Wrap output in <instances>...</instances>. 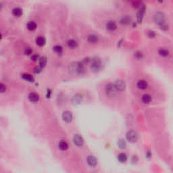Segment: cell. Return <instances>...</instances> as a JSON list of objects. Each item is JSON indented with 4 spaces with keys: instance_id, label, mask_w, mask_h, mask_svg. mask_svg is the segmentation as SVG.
Masks as SVG:
<instances>
[{
    "instance_id": "cell-5",
    "label": "cell",
    "mask_w": 173,
    "mask_h": 173,
    "mask_svg": "<svg viewBox=\"0 0 173 173\" xmlns=\"http://www.w3.org/2000/svg\"><path fill=\"white\" fill-rule=\"evenodd\" d=\"M145 11H146V7L145 5H142L140 8L139 10L137 13V22L139 24L141 23L142 22L145 14Z\"/></svg>"
},
{
    "instance_id": "cell-2",
    "label": "cell",
    "mask_w": 173,
    "mask_h": 173,
    "mask_svg": "<svg viewBox=\"0 0 173 173\" xmlns=\"http://www.w3.org/2000/svg\"><path fill=\"white\" fill-rule=\"evenodd\" d=\"M69 71L74 74H82L85 72L83 64L81 62H73L69 66Z\"/></svg>"
},
{
    "instance_id": "cell-34",
    "label": "cell",
    "mask_w": 173,
    "mask_h": 173,
    "mask_svg": "<svg viewBox=\"0 0 173 173\" xmlns=\"http://www.w3.org/2000/svg\"><path fill=\"white\" fill-rule=\"evenodd\" d=\"M5 90H6V87L5 85L3 83H0V93L5 92Z\"/></svg>"
},
{
    "instance_id": "cell-28",
    "label": "cell",
    "mask_w": 173,
    "mask_h": 173,
    "mask_svg": "<svg viewBox=\"0 0 173 173\" xmlns=\"http://www.w3.org/2000/svg\"><path fill=\"white\" fill-rule=\"evenodd\" d=\"M81 100V97L79 95H76L72 99V102L74 104H79Z\"/></svg>"
},
{
    "instance_id": "cell-14",
    "label": "cell",
    "mask_w": 173,
    "mask_h": 173,
    "mask_svg": "<svg viewBox=\"0 0 173 173\" xmlns=\"http://www.w3.org/2000/svg\"><path fill=\"white\" fill-rule=\"evenodd\" d=\"M12 13L14 16L16 17V18H20V16H22V14H23V11H22V10L20 8L16 7V8H14L12 10Z\"/></svg>"
},
{
    "instance_id": "cell-16",
    "label": "cell",
    "mask_w": 173,
    "mask_h": 173,
    "mask_svg": "<svg viewBox=\"0 0 173 173\" xmlns=\"http://www.w3.org/2000/svg\"><path fill=\"white\" fill-rule=\"evenodd\" d=\"M137 87L141 90H145L148 88V82L145 80H139L137 83Z\"/></svg>"
},
{
    "instance_id": "cell-3",
    "label": "cell",
    "mask_w": 173,
    "mask_h": 173,
    "mask_svg": "<svg viewBox=\"0 0 173 173\" xmlns=\"http://www.w3.org/2000/svg\"><path fill=\"white\" fill-rule=\"evenodd\" d=\"M91 69L93 72H97L101 68V61L99 57H94L91 60Z\"/></svg>"
},
{
    "instance_id": "cell-20",
    "label": "cell",
    "mask_w": 173,
    "mask_h": 173,
    "mask_svg": "<svg viewBox=\"0 0 173 173\" xmlns=\"http://www.w3.org/2000/svg\"><path fill=\"white\" fill-rule=\"evenodd\" d=\"M59 149L62 151H66L68 149V144L65 141H61L59 143Z\"/></svg>"
},
{
    "instance_id": "cell-35",
    "label": "cell",
    "mask_w": 173,
    "mask_h": 173,
    "mask_svg": "<svg viewBox=\"0 0 173 173\" xmlns=\"http://www.w3.org/2000/svg\"><path fill=\"white\" fill-rule=\"evenodd\" d=\"M41 71H42V69L39 66H38L37 67H36L34 69V72L36 73V74H39V73H40V72H41Z\"/></svg>"
},
{
    "instance_id": "cell-31",
    "label": "cell",
    "mask_w": 173,
    "mask_h": 173,
    "mask_svg": "<svg viewBox=\"0 0 173 173\" xmlns=\"http://www.w3.org/2000/svg\"><path fill=\"white\" fill-rule=\"evenodd\" d=\"M39 58H40V57H39V55L37 54H33V56H31V60H32L33 61H34V62L38 61L39 60Z\"/></svg>"
},
{
    "instance_id": "cell-32",
    "label": "cell",
    "mask_w": 173,
    "mask_h": 173,
    "mask_svg": "<svg viewBox=\"0 0 173 173\" xmlns=\"http://www.w3.org/2000/svg\"><path fill=\"white\" fill-rule=\"evenodd\" d=\"M148 36L149 38L152 39V38L156 37V33H155V32L154 31H153V30H150V31H148Z\"/></svg>"
},
{
    "instance_id": "cell-8",
    "label": "cell",
    "mask_w": 173,
    "mask_h": 173,
    "mask_svg": "<svg viewBox=\"0 0 173 173\" xmlns=\"http://www.w3.org/2000/svg\"><path fill=\"white\" fill-rule=\"evenodd\" d=\"M114 86L116 90L120 91H124L125 88H126V84H125L124 81H123V80H118V81H116L115 82Z\"/></svg>"
},
{
    "instance_id": "cell-22",
    "label": "cell",
    "mask_w": 173,
    "mask_h": 173,
    "mask_svg": "<svg viewBox=\"0 0 173 173\" xmlns=\"http://www.w3.org/2000/svg\"><path fill=\"white\" fill-rule=\"evenodd\" d=\"M47 64V58L46 57H41L39 60V66L41 69L46 67Z\"/></svg>"
},
{
    "instance_id": "cell-36",
    "label": "cell",
    "mask_w": 173,
    "mask_h": 173,
    "mask_svg": "<svg viewBox=\"0 0 173 173\" xmlns=\"http://www.w3.org/2000/svg\"><path fill=\"white\" fill-rule=\"evenodd\" d=\"M147 157H148V158H150V157H151V153H150V151H148V153H147Z\"/></svg>"
},
{
    "instance_id": "cell-24",
    "label": "cell",
    "mask_w": 173,
    "mask_h": 173,
    "mask_svg": "<svg viewBox=\"0 0 173 173\" xmlns=\"http://www.w3.org/2000/svg\"><path fill=\"white\" fill-rule=\"evenodd\" d=\"M118 161L120 162L121 163H124L127 160V156L125 153H121L118 156Z\"/></svg>"
},
{
    "instance_id": "cell-13",
    "label": "cell",
    "mask_w": 173,
    "mask_h": 173,
    "mask_svg": "<svg viewBox=\"0 0 173 173\" xmlns=\"http://www.w3.org/2000/svg\"><path fill=\"white\" fill-rule=\"evenodd\" d=\"M87 164L90 166L91 167H95L97 165L98 163V161H97V159L95 158V157L93 156H89L87 157Z\"/></svg>"
},
{
    "instance_id": "cell-6",
    "label": "cell",
    "mask_w": 173,
    "mask_h": 173,
    "mask_svg": "<svg viewBox=\"0 0 173 173\" xmlns=\"http://www.w3.org/2000/svg\"><path fill=\"white\" fill-rule=\"evenodd\" d=\"M126 139L131 143L136 142L138 139V134L136 131H130L126 134Z\"/></svg>"
},
{
    "instance_id": "cell-10",
    "label": "cell",
    "mask_w": 173,
    "mask_h": 173,
    "mask_svg": "<svg viewBox=\"0 0 173 173\" xmlns=\"http://www.w3.org/2000/svg\"><path fill=\"white\" fill-rule=\"evenodd\" d=\"M120 22L123 25H129L132 22V18L129 15L123 16L120 20Z\"/></svg>"
},
{
    "instance_id": "cell-23",
    "label": "cell",
    "mask_w": 173,
    "mask_h": 173,
    "mask_svg": "<svg viewBox=\"0 0 173 173\" xmlns=\"http://www.w3.org/2000/svg\"><path fill=\"white\" fill-rule=\"evenodd\" d=\"M158 54L160 56H162V57H167V56H169V51L166 48H160L159 50H158Z\"/></svg>"
},
{
    "instance_id": "cell-19",
    "label": "cell",
    "mask_w": 173,
    "mask_h": 173,
    "mask_svg": "<svg viewBox=\"0 0 173 173\" xmlns=\"http://www.w3.org/2000/svg\"><path fill=\"white\" fill-rule=\"evenodd\" d=\"M37 24L34 22V21H29V22L27 24V28L29 29V30H30V31L35 30L37 29Z\"/></svg>"
},
{
    "instance_id": "cell-1",
    "label": "cell",
    "mask_w": 173,
    "mask_h": 173,
    "mask_svg": "<svg viewBox=\"0 0 173 173\" xmlns=\"http://www.w3.org/2000/svg\"><path fill=\"white\" fill-rule=\"evenodd\" d=\"M153 21L160 27L162 30H167L168 29V25L166 22V16L163 12H156L153 16Z\"/></svg>"
},
{
    "instance_id": "cell-38",
    "label": "cell",
    "mask_w": 173,
    "mask_h": 173,
    "mask_svg": "<svg viewBox=\"0 0 173 173\" xmlns=\"http://www.w3.org/2000/svg\"><path fill=\"white\" fill-rule=\"evenodd\" d=\"M2 8H3V5H2V4L1 3H0V10H2Z\"/></svg>"
},
{
    "instance_id": "cell-21",
    "label": "cell",
    "mask_w": 173,
    "mask_h": 173,
    "mask_svg": "<svg viewBox=\"0 0 173 173\" xmlns=\"http://www.w3.org/2000/svg\"><path fill=\"white\" fill-rule=\"evenodd\" d=\"M141 100H142V102L145 104H150L151 101V95L148 94H145L142 96V98H141Z\"/></svg>"
},
{
    "instance_id": "cell-27",
    "label": "cell",
    "mask_w": 173,
    "mask_h": 173,
    "mask_svg": "<svg viewBox=\"0 0 173 173\" xmlns=\"http://www.w3.org/2000/svg\"><path fill=\"white\" fill-rule=\"evenodd\" d=\"M134 58L138 60H141V59L143 58V53L141 52H140V51H137V52H136L134 53Z\"/></svg>"
},
{
    "instance_id": "cell-7",
    "label": "cell",
    "mask_w": 173,
    "mask_h": 173,
    "mask_svg": "<svg viewBox=\"0 0 173 173\" xmlns=\"http://www.w3.org/2000/svg\"><path fill=\"white\" fill-rule=\"evenodd\" d=\"M106 27L107 30H109V31H111V32H113V31H115L116 29H117V24H116V22L114 21V20H109V21L106 22Z\"/></svg>"
},
{
    "instance_id": "cell-26",
    "label": "cell",
    "mask_w": 173,
    "mask_h": 173,
    "mask_svg": "<svg viewBox=\"0 0 173 173\" xmlns=\"http://www.w3.org/2000/svg\"><path fill=\"white\" fill-rule=\"evenodd\" d=\"M53 50H54V52L57 53V54H62V52H63V47H62L61 46L56 45V46H54V47H53Z\"/></svg>"
},
{
    "instance_id": "cell-25",
    "label": "cell",
    "mask_w": 173,
    "mask_h": 173,
    "mask_svg": "<svg viewBox=\"0 0 173 173\" xmlns=\"http://www.w3.org/2000/svg\"><path fill=\"white\" fill-rule=\"evenodd\" d=\"M21 76L24 80H25L26 81H28V82H33L34 81V78L33 77V76L29 74H22Z\"/></svg>"
},
{
    "instance_id": "cell-33",
    "label": "cell",
    "mask_w": 173,
    "mask_h": 173,
    "mask_svg": "<svg viewBox=\"0 0 173 173\" xmlns=\"http://www.w3.org/2000/svg\"><path fill=\"white\" fill-rule=\"evenodd\" d=\"M91 59L90 58V57H85V58H84L83 60H82V64H88L89 63L91 62Z\"/></svg>"
},
{
    "instance_id": "cell-18",
    "label": "cell",
    "mask_w": 173,
    "mask_h": 173,
    "mask_svg": "<svg viewBox=\"0 0 173 173\" xmlns=\"http://www.w3.org/2000/svg\"><path fill=\"white\" fill-rule=\"evenodd\" d=\"M67 46L71 49H75L78 47V43L74 39H69L67 41Z\"/></svg>"
},
{
    "instance_id": "cell-17",
    "label": "cell",
    "mask_w": 173,
    "mask_h": 173,
    "mask_svg": "<svg viewBox=\"0 0 173 173\" xmlns=\"http://www.w3.org/2000/svg\"><path fill=\"white\" fill-rule=\"evenodd\" d=\"M46 43V40L45 39V37H42V36H39V37H37V39H36V44L38 46L42 47V46H45Z\"/></svg>"
},
{
    "instance_id": "cell-15",
    "label": "cell",
    "mask_w": 173,
    "mask_h": 173,
    "mask_svg": "<svg viewBox=\"0 0 173 173\" xmlns=\"http://www.w3.org/2000/svg\"><path fill=\"white\" fill-rule=\"evenodd\" d=\"M28 98H29V101L32 103H36L39 100V96L35 93H30L29 95Z\"/></svg>"
},
{
    "instance_id": "cell-9",
    "label": "cell",
    "mask_w": 173,
    "mask_h": 173,
    "mask_svg": "<svg viewBox=\"0 0 173 173\" xmlns=\"http://www.w3.org/2000/svg\"><path fill=\"white\" fill-rule=\"evenodd\" d=\"M73 142L74 145L77 147L82 146V145L84 143V141L82 137H81L79 134H75L73 137Z\"/></svg>"
},
{
    "instance_id": "cell-4",
    "label": "cell",
    "mask_w": 173,
    "mask_h": 173,
    "mask_svg": "<svg viewBox=\"0 0 173 173\" xmlns=\"http://www.w3.org/2000/svg\"><path fill=\"white\" fill-rule=\"evenodd\" d=\"M116 91H117V90L115 88L114 85L112 84V83H109L106 86V94L110 98H112V97L115 96V95L116 94Z\"/></svg>"
},
{
    "instance_id": "cell-12",
    "label": "cell",
    "mask_w": 173,
    "mask_h": 173,
    "mask_svg": "<svg viewBox=\"0 0 173 173\" xmlns=\"http://www.w3.org/2000/svg\"><path fill=\"white\" fill-rule=\"evenodd\" d=\"M62 118L66 123H71L72 120V113L69 111H65L62 114Z\"/></svg>"
},
{
    "instance_id": "cell-39",
    "label": "cell",
    "mask_w": 173,
    "mask_h": 173,
    "mask_svg": "<svg viewBox=\"0 0 173 173\" xmlns=\"http://www.w3.org/2000/svg\"><path fill=\"white\" fill-rule=\"evenodd\" d=\"M2 34L0 33V40L2 39Z\"/></svg>"
},
{
    "instance_id": "cell-11",
    "label": "cell",
    "mask_w": 173,
    "mask_h": 173,
    "mask_svg": "<svg viewBox=\"0 0 173 173\" xmlns=\"http://www.w3.org/2000/svg\"><path fill=\"white\" fill-rule=\"evenodd\" d=\"M87 41L90 44H96L99 41V37L94 34H91L88 36Z\"/></svg>"
},
{
    "instance_id": "cell-37",
    "label": "cell",
    "mask_w": 173,
    "mask_h": 173,
    "mask_svg": "<svg viewBox=\"0 0 173 173\" xmlns=\"http://www.w3.org/2000/svg\"><path fill=\"white\" fill-rule=\"evenodd\" d=\"M157 1H158V2H159V3H163L164 2V0H157Z\"/></svg>"
},
{
    "instance_id": "cell-30",
    "label": "cell",
    "mask_w": 173,
    "mask_h": 173,
    "mask_svg": "<svg viewBox=\"0 0 173 173\" xmlns=\"http://www.w3.org/2000/svg\"><path fill=\"white\" fill-rule=\"evenodd\" d=\"M24 54L26 56H30L33 53V50L30 47H27L25 49H24Z\"/></svg>"
},
{
    "instance_id": "cell-29",
    "label": "cell",
    "mask_w": 173,
    "mask_h": 173,
    "mask_svg": "<svg viewBox=\"0 0 173 173\" xmlns=\"http://www.w3.org/2000/svg\"><path fill=\"white\" fill-rule=\"evenodd\" d=\"M118 145L119 147L121 149H123L126 147V143H125V141H124L123 139H121L118 141Z\"/></svg>"
}]
</instances>
